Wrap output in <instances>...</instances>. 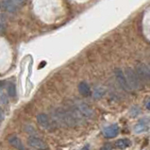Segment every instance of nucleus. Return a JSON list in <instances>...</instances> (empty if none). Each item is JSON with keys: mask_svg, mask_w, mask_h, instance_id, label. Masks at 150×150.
<instances>
[{"mask_svg": "<svg viewBox=\"0 0 150 150\" xmlns=\"http://www.w3.org/2000/svg\"><path fill=\"white\" fill-rule=\"evenodd\" d=\"M37 121L39 123V125L45 129H52L54 127L55 123L54 121H51L49 117L45 113H40L37 115Z\"/></svg>", "mask_w": 150, "mask_h": 150, "instance_id": "obj_3", "label": "nucleus"}, {"mask_svg": "<svg viewBox=\"0 0 150 150\" xmlns=\"http://www.w3.org/2000/svg\"><path fill=\"white\" fill-rule=\"evenodd\" d=\"M125 76H126V79H127L128 85H129L132 90L142 89L143 81L140 79V76L138 74H137V72L130 69V68H127V69H126V71H125Z\"/></svg>", "mask_w": 150, "mask_h": 150, "instance_id": "obj_1", "label": "nucleus"}, {"mask_svg": "<svg viewBox=\"0 0 150 150\" xmlns=\"http://www.w3.org/2000/svg\"><path fill=\"white\" fill-rule=\"evenodd\" d=\"M76 109L79 110V112L85 117H92L93 116V110L90 108V107L85 104V103H79V104L76 106Z\"/></svg>", "mask_w": 150, "mask_h": 150, "instance_id": "obj_6", "label": "nucleus"}, {"mask_svg": "<svg viewBox=\"0 0 150 150\" xmlns=\"http://www.w3.org/2000/svg\"><path fill=\"white\" fill-rule=\"evenodd\" d=\"M4 31H5V27L2 24H0V33H3Z\"/></svg>", "mask_w": 150, "mask_h": 150, "instance_id": "obj_17", "label": "nucleus"}, {"mask_svg": "<svg viewBox=\"0 0 150 150\" xmlns=\"http://www.w3.org/2000/svg\"><path fill=\"white\" fill-rule=\"evenodd\" d=\"M137 74L139 75L140 79L143 82L150 83V64H144L141 63L136 67Z\"/></svg>", "mask_w": 150, "mask_h": 150, "instance_id": "obj_2", "label": "nucleus"}, {"mask_svg": "<svg viewBox=\"0 0 150 150\" xmlns=\"http://www.w3.org/2000/svg\"><path fill=\"white\" fill-rule=\"evenodd\" d=\"M130 144L131 142L128 139H120L115 142V146L119 149H125L128 146H130Z\"/></svg>", "mask_w": 150, "mask_h": 150, "instance_id": "obj_11", "label": "nucleus"}, {"mask_svg": "<svg viewBox=\"0 0 150 150\" xmlns=\"http://www.w3.org/2000/svg\"><path fill=\"white\" fill-rule=\"evenodd\" d=\"M147 129V127L143 125V124H139L135 127V132L136 133H141V132H144V130Z\"/></svg>", "mask_w": 150, "mask_h": 150, "instance_id": "obj_13", "label": "nucleus"}, {"mask_svg": "<svg viewBox=\"0 0 150 150\" xmlns=\"http://www.w3.org/2000/svg\"><path fill=\"white\" fill-rule=\"evenodd\" d=\"M3 120H4V112L2 109L0 108V121H3Z\"/></svg>", "mask_w": 150, "mask_h": 150, "instance_id": "obj_16", "label": "nucleus"}, {"mask_svg": "<svg viewBox=\"0 0 150 150\" xmlns=\"http://www.w3.org/2000/svg\"><path fill=\"white\" fill-rule=\"evenodd\" d=\"M146 108L150 110V101H149V102L147 103V104H146Z\"/></svg>", "mask_w": 150, "mask_h": 150, "instance_id": "obj_20", "label": "nucleus"}, {"mask_svg": "<svg viewBox=\"0 0 150 150\" xmlns=\"http://www.w3.org/2000/svg\"><path fill=\"white\" fill-rule=\"evenodd\" d=\"M79 92L80 93V95L84 97H88L92 95L91 88L86 82H81L79 85Z\"/></svg>", "mask_w": 150, "mask_h": 150, "instance_id": "obj_10", "label": "nucleus"}, {"mask_svg": "<svg viewBox=\"0 0 150 150\" xmlns=\"http://www.w3.org/2000/svg\"><path fill=\"white\" fill-rule=\"evenodd\" d=\"M28 144L29 146H31L37 150L47 149V144H46V143H45L44 141L39 138H35V137H29L28 139Z\"/></svg>", "mask_w": 150, "mask_h": 150, "instance_id": "obj_5", "label": "nucleus"}, {"mask_svg": "<svg viewBox=\"0 0 150 150\" xmlns=\"http://www.w3.org/2000/svg\"><path fill=\"white\" fill-rule=\"evenodd\" d=\"M118 132H119V127L117 125H110L105 128L103 133H104L106 138H113V137L118 135Z\"/></svg>", "mask_w": 150, "mask_h": 150, "instance_id": "obj_7", "label": "nucleus"}, {"mask_svg": "<svg viewBox=\"0 0 150 150\" xmlns=\"http://www.w3.org/2000/svg\"><path fill=\"white\" fill-rule=\"evenodd\" d=\"M8 142L10 143L12 146L15 147L16 149L18 150H25V145L23 144V143L21 142L20 139L18 137H16L15 135H11L8 138Z\"/></svg>", "mask_w": 150, "mask_h": 150, "instance_id": "obj_8", "label": "nucleus"}, {"mask_svg": "<svg viewBox=\"0 0 150 150\" xmlns=\"http://www.w3.org/2000/svg\"><path fill=\"white\" fill-rule=\"evenodd\" d=\"M81 150H89V145H85V146Z\"/></svg>", "mask_w": 150, "mask_h": 150, "instance_id": "obj_19", "label": "nucleus"}, {"mask_svg": "<svg viewBox=\"0 0 150 150\" xmlns=\"http://www.w3.org/2000/svg\"><path fill=\"white\" fill-rule=\"evenodd\" d=\"M7 90H8V96L11 97H14L16 95V88H15V85L13 83H8V86H7Z\"/></svg>", "mask_w": 150, "mask_h": 150, "instance_id": "obj_12", "label": "nucleus"}, {"mask_svg": "<svg viewBox=\"0 0 150 150\" xmlns=\"http://www.w3.org/2000/svg\"><path fill=\"white\" fill-rule=\"evenodd\" d=\"M1 5L3 8L8 12H11V13H14L17 11V6H15L13 3L11 2L10 0H1Z\"/></svg>", "mask_w": 150, "mask_h": 150, "instance_id": "obj_9", "label": "nucleus"}, {"mask_svg": "<svg viewBox=\"0 0 150 150\" xmlns=\"http://www.w3.org/2000/svg\"><path fill=\"white\" fill-rule=\"evenodd\" d=\"M115 76H116V79L118 81V83L120 84V86L125 90V91H127V92L131 91L132 89L130 88V86L127 83L125 73H124L121 69H117L116 71H115Z\"/></svg>", "mask_w": 150, "mask_h": 150, "instance_id": "obj_4", "label": "nucleus"}, {"mask_svg": "<svg viewBox=\"0 0 150 150\" xmlns=\"http://www.w3.org/2000/svg\"><path fill=\"white\" fill-rule=\"evenodd\" d=\"M111 149H112V146H111L110 144H106L103 145L100 150H111Z\"/></svg>", "mask_w": 150, "mask_h": 150, "instance_id": "obj_14", "label": "nucleus"}, {"mask_svg": "<svg viewBox=\"0 0 150 150\" xmlns=\"http://www.w3.org/2000/svg\"><path fill=\"white\" fill-rule=\"evenodd\" d=\"M0 100H1V102H3V104H6V103H8V100H6V96L4 95L0 96Z\"/></svg>", "mask_w": 150, "mask_h": 150, "instance_id": "obj_15", "label": "nucleus"}, {"mask_svg": "<svg viewBox=\"0 0 150 150\" xmlns=\"http://www.w3.org/2000/svg\"><path fill=\"white\" fill-rule=\"evenodd\" d=\"M4 86V81H0V90H1Z\"/></svg>", "mask_w": 150, "mask_h": 150, "instance_id": "obj_18", "label": "nucleus"}]
</instances>
